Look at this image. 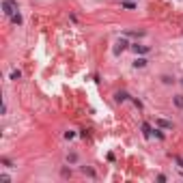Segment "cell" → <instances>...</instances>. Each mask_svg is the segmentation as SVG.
I'll list each match as a JSON object with an SVG mask.
<instances>
[{"mask_svg": "<svg viewBox=\"0 0 183 183\" xmlns=\"http://www.w3.org/2000/svg\"><path fill=\"white\" fill-rule=\"evenodd\" d=\"M127 48H132V45L127 43L125 39H118V41H116V45H114V54H116V56H118V54H121L123 50H127Z\"/></svg>", "mask_w": 183, "mask_h": 183, "instance_id": "cell-1", "label": "cell"}, {"mask_svg": "<svg viewBox=\"0 0 183 183\" xmlns=\"http://www.w3.org/2000/svg\"><path fill=\"white\" fill-rule=\"evenodd\" d=\"M132 50H134L136 54H149V50H151V48H149V45H140V43H134V45H132Z\"/></svg>", "mask_w": 183, "mask_h": 183, "instance_id": "cell-2", "label": "cell"}, {"mask_svg": "<svg viewBox=\"0 0 183 183\" xmlns=\"http://www.w3.org/2000/svg\"><path fill=\"white\" fill-rule=\"evenodd\" d=\"M155 125H157V127H164V129H170V127H172V123L166 121V118H157V121H155Z\"/></svg>", "mask_w": 183, "mask_h": 183, "instance_id": "cell-3", "label": "cell"}, {"mask_svg": "<svg viewBox=\"0 0 183 183\" xmlns=\"http://www.w3.org/2000/svg\"><path fill=\"white\" fill-rule=\"evenodd\" d=\"M134 67H136V69H142V67H146V58H144V56H138V58L134 60Z\"/></svg>", "mask_w": 183, "mask_h": 183, "instance_id": "cell-4", "label": "cell"}, {"mask_svg": "<svg viewBox=\"0 0 183 183\" xmlns=\"http://www.w3.org/2000/svg\"><path fill=\"white\" fill-rule=\"evenodd\" d=\"M127 97H129V95H127V93H123V90H118V93H114V99H116L118 104H121V101H125Z\"/></svg>", "mask_w": 183, "mask_h": 183, "instance_id": "cell-5", "label": "cell"}, {"mask_svg": "<svg viewBox=\"0 0 183 183\" xmlns=\"http://www.w3.org/2000/svg\"><path fill=\"white\" fill-rule=\"evenodd\" d=\"M151 132H153V129H151V125H146V123H144V125H142V134H144V138H151Z\"/></svg>", "mask_w": 183, "mask_h": 183, "instance_id": "cell-6", "label": "cell"}, {"mask_svg": "<svg viewBox=\"0 0 183 183\" xmlns=\"http://www.w3.org/2000/svg\"><path fill=\"white\" fill-rule=\"evenodd\" d=\"M11 22H13V24H22V15H20V11H15V13L11 15Z\"/></svg>", "mask_w": 183, "mask_h": 183, "instance_id": "cell-7", "label": "cell"}, {"mask_svg": "<svg viewBox=\"0 0 183 183\" xmlns=\"http://www.w3.org/2000/svg\"><path fill=\"white\" fill-rule=\"evenodd\" d=\"M175 106L177 108H183V95H177L175 97Z\"/></svg>", "mask_w": 183, "mask_h": 183, "instance_id": "cell-8", "label": "cell"}, {"mask_svg": "<svg viewBox=\"0 0 183 183\" xmlns=\"http://www.w3.org/2000/svg\"><path fill=\"white\" fill-rule=\"evenodd\" d=\"M162 82H164V84H172V82H175V80H172L170 76H162Z\"/></svg>", "mask_w": 183, "mask_h": 183, "instance_id": "cell-9", "label": "cell"}, {"mask_svg": "<svg viewBox=\"0 0 183 183\" xmlns=\"http://www.w3.org/2000/svg\"><path fill=\"white\" fill-rule=\"evenodd\" d=\"M20 78H22L20 71H11V80H20Z\"/></svg>", "mask_w": 183, "mask_h": 183, "instance_id": "cell-10", "label": "cell"}, {"mask_svg": "<svg viewBox=\"0 0 183 183\" xmlns=\"http://www.w3.org/2000/svg\"><path fill=\"white\" fill-rule=\"evenodd\" d=\"M123 7H125V9H134L136 4H134V2H129V0H123Z\"/></svg>", "mask_w": 183, "mask_h": 183, "instance_id": "cell-11", "label": "cell"}, {"mask_svg": "<svg viewBox=\"0 0 183 183\" xmlns=\"http://www.w3.org/2000/svg\"><path fill=\"white\" fill-rule=\"evenodd\" d=\"M65 138L71 140V138H76V132H65Z\"/></svg>", "mask_w": 183, "mask_h": 183, "instance_id": "cell-12", "label": "cell"}, {"mask_svg": "<svg viewBox=\"0 0 183 183\" xmlns=\"http://www.w3.org/2000/svg\"><path fill=\"white\" fill-rule=\"evenodd\" d=\"M175 162L179 164V168H183V157H179V155H175Z\"/></svg>", "mask_w": 183, "mask_h": 183, "instance_id": "cell-13", "label": "cell"}, {"mask_svg": "<svg viewBox=\"0 0 183 183\" xmlns=\"http://www.w3.org/2000/svg\"><path fill=\"white\" fill-rule=\"evenodd\" d=\"M153 134H155V138H159V140H164V134H162V132H159V129H155V132H153Z\"/></svg>", "mask_w": 183, "mask_h": 183, "instance_id": "cell-14", "label": "cell"}, {"mask_svg": "<svg viewBox=\"0 0 183 183\" xmlns=\"http://www.w3.org/2000/svg\"><path fill=\"white\" fill-rule=\"evenodd\" d=\"M67 159H69V162L73 164V162H78V155H76V153H71V155H69V157H67Z\"/></svg>", "mask_w": 183, "mask_h": 183, "instance_id": "cell-15", "label": "cell"}, {"mask_svg": "<svg viewBox=\"0 0 183 183\" xmlns=\"http://www.w3.org/2000/svg\"><path fill=\"white\" fill-rule=\"evenodd\" d=\"M181 84H183V80H181Z\"/></svg>", "mask_w": 183, "mask_h": 183, "instance_id": "cell-16", "label": "cell"}]
</instances>
